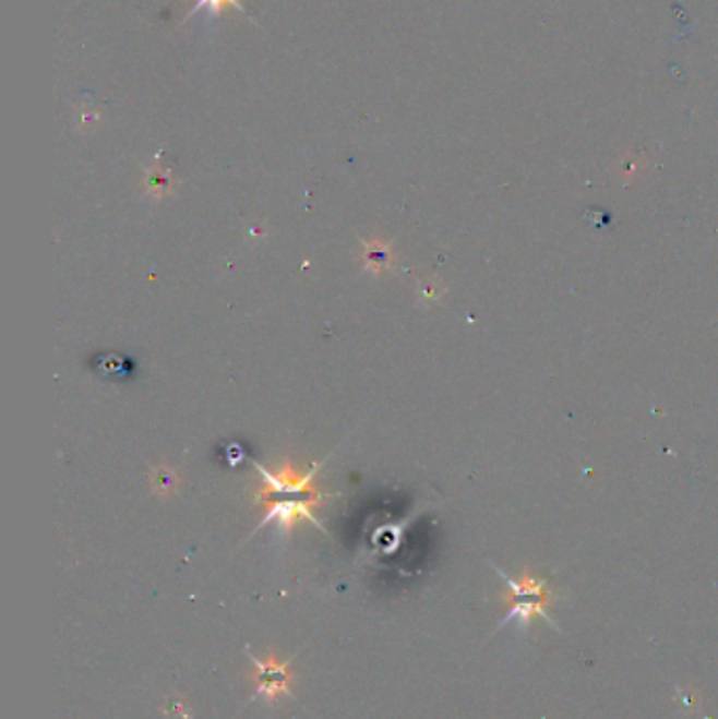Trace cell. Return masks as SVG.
<instances>
[{
  "instance_id": "cell-1",
  "label": "cell",
  "mask_w": 718,
  "mask_h": 719,
  "mask_svg": "<svg viewBox=\"0 0 718 719\" xmlns=\"http://www.w3.org/2000/svg\"><path fill=\"white\" fill-rule=\"evenodd\" d=\"M493 568H495L498 575L504 578V583L508 587L506 602L510 604L508 614L504 616V621L498 625L495 632L504 630L506 625L529 627L536 616H539L543 623H548L550 627L559 630L554 619L548 614V606L552 604L554 596H552L546 578H538V576L529 575V573L514 578V576L506 575L498 566H493Z\"/></svg>"
},
{
  "instance_id": "cell-5",
  "label": "cell",
  "mask_w": 718,
  "mask_h": 719,
  "mask_svg": "<svg viewBox=\"0 0 718 719\" xmlns=\"http://www.w3.org/2000/svg\"><path fill=\"white\" fill-rule=\"evenodd\" d=\"M178 487V476L171 467L167 465H158L154 471H152V489L156 494L160 496H167L171 494L173 490Z\"/></svg>"
},
{
  "instance_id": "cell-6",
  "label": "cell",
  "mask_w": 718,
  "mask_h": 719,
  "mask_svg": "<svg viewBox=\"0 0 718 719\" xmlns=\"http://www.w3.org/2000/svg\"><path fill=\"white\" fill-rule=\"evenodd\" d=\"M167 185H169V175L158 173V171H152L151 175L152 192H158V190H167Z\"/></svg>"
},
{
  "instance_id": "cell-4",
  "label": "cell",
  "mask_w": 718,
  "mask_h": 719,
  "mask_svg": "<svg viewBox=\"0 0 718 719\" xmlns=\"http://www.w3.org/2000/svg\"><path fill=\"white\" fill-rule=\"evenodd\" d=\"M362 261L367 263L369 269H373V272H384V269H390V265H392V261H394V255H392L390 244L382 242V240H371V242H364Z\"/></svg>"
},
{
  "instance_id": "cell-3",
  "label": "cell",
  "mask_w": 718,
  "mask_h": 719,
  "mask_svg": "<svg viewBox=\"0 0 718 719\" xmlns=\"http://www.w3.org/2000/svg\"><path fill=\"white\" fill-rule=\"evenodd\" d=\"M249 659L255 664V673H253L255 692H253V696H264V698H268L270 703H274L280 696L291 694V684H294L291 661H278L272 655H270L268 661H260L253 655H249Z\"/></svg>"
},
{
  "instance_id": "cell-2",
  "label": "cell",
  "mask_w": 718,
  "mask_h": 719,
  "mask_svg": "<svg viewBox=\"0 0 718 719\" xmlns=\"http://www.w3.org/2000/svg\"><path fill=\"white\" fill-rule=\"evenodd\" d=\"M327 499H330L327 494H323L321 490H316L314 487L312 489L289 490V492L260 489L255 501L260 505H264V510H266L260 528H264L268 522H276L278 528L291 530L301 519H308L314 526L323 528L321 519L314 516V507H319Z\"/></svg>"
}]
</instances>
